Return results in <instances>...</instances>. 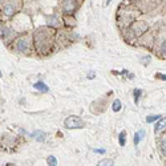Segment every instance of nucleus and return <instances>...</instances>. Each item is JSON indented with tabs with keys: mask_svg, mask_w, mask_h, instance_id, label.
<instances>
[{
	"mask_svg": "<svg viewBox=\"0 0 166 166\" xmlns=\"http://www.w3.org/2000/svg\"><path fill=\"white\" fill-rule=\"evenodd\" d=\"M52 35H53V32L51 29H39L37 33L35 35V43L40 53H48L47 48L52 47Z\"/></svg>",
	"mask_w": 166,
	"mask_h": 166,
	"instance_id": "f257e3e1",
	"label": "nucleus"
},
{
	"mask_svg": "<svg viewBox=\"0 0 166 166\" xmlns=\"http://www.w3.org/2000/svg\"><path fill=\"white\" fill-rule=\"evenodd\" d=\"M64 126H65L67 129H79V128L84 126V122H83V120L77 116H69L65 121H64Z\"/></svg>",
	"mask_w": 166,
	"mask_h": 166,
	"instance_id": "f03ea898",
	"label": "nucleus"
},
{
	"mask_svg": "<svg viewBox=\"0 0 166 166\" xmlns=\"http://www.w3.org/2000/svg\"><path fill=\"white\" fill-rule=\"evenodd\" d=\"M20 8V4H15L14 3H7V4H4V8H3V14L6 15V17L7 19H10L12 17V16L15 15V12L17 11Z\"/></svg>",
	"mask_w": 166,
	"mask_h": 166,
	"instance_id": "7ed1b4c3",
	"label": "nucleus"
},
{
	"mask_svg": "<svg viewBox=\"0 0 166 166\" xmlns=\"http://www.w3.org/2000/svg\"><path fill=\"white\" fill-rule=\"evenodd\" d=\"M76 7H77V4H76V0H65L63 4V8H64V12L68 15L73 14Z\"/></svg>",
	"mask_w": 166,
	"mask_h": 166,
	"instance_id": "20e7f679",
	"label": "nucleus"
},
{
	"mask_svg": "<svg viewBox=\"0 0 166 166\" xmlns=\"http://www.w3.org/2000/svg\"><path fill=\"white\" fill-rule=\"evenodd\" d=\"M28 47H29V44H28V40L27 39H19L17 41H16V48L20 51V52H25L28 51Z\"/></svg>",
	"mask_w": 166,
	"mask_h": 166,
	"instance_id": "39448f33",
	"label": "nucleus"
},
{
	"mask_svg": "<svg viewBox=\"0 0 166 166\" xmlns=\"http://www.w3.org/2000/svg\"><path fill=\"white\" fill-rule=\"evenodd\" d=\"M158 120H160V121H158V124H157V125H156V128H154V132H156V133H161V132H162L164 129H165V125H166L165 118H161V117H160Z\"/></svg>",
	"mask_w": 166,
	"mask_h": 166,
	"instance_id": "423d86ee",
	"label": "nucleus"
},
{
	"mask_svg": "<svg viewBox=\"0 0 166 166\" xmlns=\"http://www.w3.org/2000/svg\"><path fill=\"white\" fill-rule=\"evenodd\" d=\"M32 137H35L36 140L39 141V142H44V141H45V133L44 132H36V133H33V134H32Z\"/></svg>",
	"mask_w": 166,
	"mask_h": 166,
	"instance_id": "0eeeda50",
	"label": "nucleus"
},
{
	"mask_svg": "<svg viewBox=\"0 0 166 166\" xmlns=\"http://www.w3.org/2000/svg\"><path fill=\"white\" fill-rule=\"evenodd\" d=\"M35 89H39L40 92H44V93L49 91V88H48L47 85L44 84V83H41V81H40V83H36V84H35Z\"/></svg>",
	"mask_w": 166,
	"mask_h": 166,
	"instance_id": "6e6552de",
	"label": "nucleus"
},
{
	"mask_svg": "<svg viewBox=\"0 0 166 166\" xmlns=\"http://www.w3.org/2000/svg\"><path fill=\"white\" fill-rule=\"evenodd\" d=\"M144 137H145V130H138L137 132L136 136H134V145H138L141 138H144Z\"/></svg>",
	"mask_w": 166,
	"mask_h": 166,
	"instance_id": "1a4fd4ad",
	"label": "nucleus"
},
{
	"mask_svg": "<svg viewBox=\"0 0 166 166\" xmlns=\"http://www.w3.org/2000/svg\"><path fill=\"white\" fill-rule=\"evenodd\" d=\"M112 109H113V112H118L121 109V101L114 100V102H113V105H112Z\"/></svg>",
	"mask_w": 166,
	"mask_h": 166,
	"instance_id": "9d476101",
	"label": "nucleus"
},
{
	"mask_svg": "<svg viewBox=\"0 0 166 166\" xmlns=\"http://www.w3.org/2000/svg\"><path fill=\"white\" fill-rule=\"evenodd\" d=\"M48 165H51V166L57 165V160H56L53 156H49V157H48Z\"/></svg>",
	"mask_w": 166,
	"mask_h": 166,
	"instance_id": "9b49d317",
	"label": "nucleus"
},
{
	"mask_svg": "<svg viewBox=\"0 0 166 166\" xmlns=\"http://www.w3.org/2000/svg\"><path fill=\"white\" fill-rule=\"evenodd\" d=\"M100 166H109V165H113V161L112 160H102L98 162Z\"/></svg>",
	"mask_w": 166,
	"mask_h": 166,
	"instance_id": "f8f14e48",
	"label": "nucleus"
},
{
	"mask_svg": "<svg viewBox=\"0 0 166 166\" xmlns=\"http://www.w3.org/2000/svg\"><path fill=\"white\" fill-rule=\"evenodd\" d=\"M160 150H161V154H162V157L165 158V152H166V148H165V140L161 141L160 144Z\"/></svg>",
	"mask_w": 166,
	"mask_h": 166,
	"instance_id": "ddd939ff",
	"label": "nucleus"
},
{
	"mask_svg": "<svg viewBox=\"0 0 166 166\" xmlns=\"http://www.w3.org/2000/svg\"><path fill=\"white\" fill-rule=\"evenodd\" d=\"M125 136H126V134H125V132H121V134H120V145H121V146H124V145L126 144V142H125Z\"/></svg>",
	"mask_w": 166,
	"mask_h": 166,
	"instance_id": "4468645a",
	"label": "nucleus"
},
{
	"mask_svg": "<svg viewBox=\"0 0 166 166\" xmlns=\"http://www.w3.org/2000/svg\"><path fill=\"white\" fill-rule=\"evenodd\" d=\"M141 93H142V92H141L140 89H136V91H134V98H136V104H138V98H140Z\"/></svg>",
	"mask_w": 166,
	"mask_h": 166,
	"instance_id": "2eb2a0df",
	"label": "nucleus"
},
{
	"mask_svg": "<svg viewBox=\"0 0 166 166\" xmlns=\"http://www.w3.org/2000/svg\"><path fill=\"white\" fill-rule=\"evenodd\" d=\"M160 117H161V116H149L148 118H146V121H148V122H153L154 120H158Z\"/></svg>",
	"mask_w": 166,
	"mask_h": 166,
	"instance_id": "dca6fc26",
	"label": "nucleus"
},
{
	"mask_svg": "<svg viewBox=\"0 0 166 166\" xmlns=\"http://www.w3.org/2000/svg\"><path fill=\"white\" fill-rule=\"evenodd\" d=\"M95 152L96 153H100V154H102V153H105V149H96Z\"/></svg>",
	"mask_w": 166,
	"mask_h": 166,
	"instance_id": "f3484780",
	"label": "nucleus"
},
{
	"mask_svg": "<svg viewBox=\"0 0 166 166\" xmlns=\"http://www.w3.org/2000/svg\"><path fill=\"white\" fill-rule=\"evenodd\" d=\"M0 77H2V72H0Z\"/></svg>",
	"mask_w": 166,
	"mask_h": 166,
	"instance_id": "a211bd4d",
	"label": "nucleus"
}]
</instances>
